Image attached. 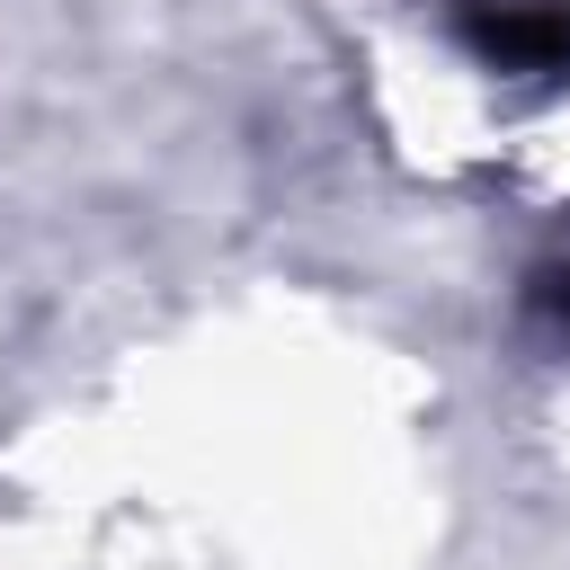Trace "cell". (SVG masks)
Instances as JSON below:
<instances>
[{
  "label": "cell",
  "instance_id": "6da1fadb",
  "mask_svg": "<svg viewBox=\"0 0 570 570\" xmlns=\"http://www.w3.org/2000/svg\"><path fill=\"white\" fill-rule=\"evenodd\" d=\"M463 45L517 80H570V0H463Z\"/></svg>",
  "mask_w": 570,
  "mask_h": 570
},
{
  "label": "cell",
  "instance_id": "7a4b0ae2",
  "mask_svg": "<svg viewBox=\"0 0 570 570\" xmlns=\"http://www.w3.org/2000/svg\"><path fill=\"white\" fill-rule=\"evenodd\" d=\"M525 303H534L543 321H570V258H552V267H534V285H525Z\"/></svg>",
  "mask_w": 570,
  "mask_h": 570
}]
</instances>
